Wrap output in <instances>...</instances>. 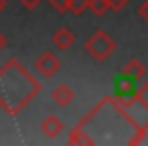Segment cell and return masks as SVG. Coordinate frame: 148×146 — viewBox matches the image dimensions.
Returning <instances> with one entry per match:
<instances>
[{
    "mask_svg": "<svg viewBox=\"0 0 148 146\" xmlns=\"http://www.w3.org/2000/svg\"><path fill=\"white\" fill-rule=\"evenodd\" d=\"M85 51L89 53L91 59L95 61H106L114 51H116V43L114 39L103 33V31H95L87 41H85Z\"/></svg>",
    "mask_w": 148,
    "mask_h": 146,
    "instance_id": "obj_1",
    "label": "cell"
},
{
    "mask_svg": "<svg viewBox=\"0 0 148 146\" xmlns=\"http://www.w3.org/2000/svg\"><path fill=\"white\" fill-rule=\"evenodd\" d=\"M136 81H138V79L132 77V75H128L126 71H122V73L116 77V81H114V93H116V97H118L120 104L130 106L132 101H138V99H136V95H138Z\"/></svg>",
    "mask_w": 148,
    "mask_h": 146,
    "instance_id": "obj_2",
    "label": "cell"
},
{
    "mask_svg": "<svg viewBox=\"0 0 148 146\" xmlns=\"http://www.w3.org/2000/svg\"><path fill=\"white\" fill-rule=\"evenodd\" d=\"M59 67H61V61H59L57 55L51 53V51L39 55L37 61H35V69H37V73L43 75V77H53V75L59 71Z\"/></svg>",
    "mask_w": 148,
    "mask_h": 146,
    "instance_id": "obj_3",
    "label": "cell"
},
{
    "mask_svg": "<svg viewBox=\"0 0 148 146\" xmlns=\"http://www.w3.org/2000/svg\"><path fill=\"white\" fill-rule=\"evenodd\" d=\"M73 41H75V35H73L69 29H57L55 35H53V45H55L59 51L69 49V47L73 45Z\"/></svg>",
    "mask_w": 148,
    "mask_h": 146,
    "instance_id": "obj_4",
    "label": "cell"
},
{
    "mask_svg": "<svg viewBox=\"0 0 148 146\" xmlns=\"http://www.w3.org/2000/svg\"><path fill=\"white\" fill-rule=\"evenodd\" d=\"M51 97H53V101H55L57 106H69V104L73 101V97H75V93H73V89H71L69 85H65V83H61L59 87H55V89H53V93H51Z\"/></svg>",
    "mask_w": 148,
    "mask_h": 146,
    "instance_id": "obj_5",
    "label": "cell"
},
{
    "mask_svg": "<svg viewBox=\"0 0 148 146\" xmlns=\"http://www.w3.org/2000/svg\"><path fill=\"white\" fill-rule=\"evenodd\" d=\"M41 130L45 132V136L55 138V136H59V134L63 132V122H61L57 116H47V118L43 120V124H41Z\"/></svg>",
    "mask_w": 148,
    "mask_h": 146,
    "instance_id": "obj_6",
    "label": "cell"
},
{
    "mask_svg": "<svg viewBox=\"0 0 148 146\" xmlns=\"http://www.w3.org/2000/svg\"><path fill=\"white\" fill-rule=\"evenodd\" d=\"M124 71L128 73V75H132V77H136V79H140L144 73H146V67L138 61V59H130L128 63H126V67H124Z\"/></svg>",
    "mask_w": 148,
    "mask_h": 146,
    "instance_id": "obj_7",
    "label": "cell"
},
{
    "mask_svg": "<svg viewBox=\"0 0 148 146\" xmlns=\"http://www.w3.org/2000/svg\"><path fill=\"white\" fill-rule=\"evenodd\" d=\"M89 8L95 14H106L110 10V0H89Z\"/></svg>",
    "mask_w": 148,
    "mask_h": 146,
    "instance_id": "obj_8",
    "label": "cell"
},
{
    "mask_svg": "<svg viewBox=\"0 0 148 146\" xmlns=\"http://www.w3.org/2000/svg\"><path fill=\"white\" fill-rule=\"evenodd\" d=\"M89 8V0H69V10L73 14H81Z\"/></svg>",
    "mask_w": 148,
    "mask_h": 146,
    "instance_id": "obj_9",
    "label": "cell"
},
{
    "mask_svg": "<svg viewBox=\"0 0 148 146\" xmlns=\"http://www.w3.org/2000/svg\"><path fill=\"white\" fill-rule=\"evenodd\" d=\"M136 99L142 104V108H144V110H148V81H146V83H144V85L138 89V95H136Z\"/></svg>",
    "mask_w": 148,
    "mask_h": 146,
    "instance_id": "obj_10",
    "label": "cell"
},
{
    "mask_svg": "<svg viewBox=\"0 0 148 146\" xmlns=\"http://www.w3.org/2000/svg\"><path fill=\"white\" fill-rule=\"evenodd\" d=\"M47 2H49L55 10H59V12L69 10V0H47Z\"/></svg>",
    "mask_w": 148,
    "mask_h": 146,
    "instance_id": "obj_11",
    "label": "cell"
},
{
    "mask_svg": "<svg viewBox=\"0 0 148 146\" xmlns=\"http://www.w3.org/2000/svg\"><path fill=\"white\" fill-rule=\"evenodd\" d=\"M128 6V0H110V10H122Z\"/></svg>",
    "mask_w": 148,
    "mask_h": 146,
    "instance_id": "obj_12",
    "label": "cell"
},
{
    "mask_svg": "<svg viewBox=\"0 0 148 146\" xmlns=\"http://www.w3.org/2000/svg\"><path fill=\"white\" fill-rule=\"evenodd\" d=\"M138 14H140V19H144L148 23V0H144V2L138 6Z\"/></svg>",
    "mask_w": 148,
    "mask_h": 146,
    "instance_id": "obj_13",
    "label": "cell"
},
{
    "mask_svg": "<svg viewBox=\"0 0 148 146\" xmlns=\"http://www.w3.org/2000/svg\"><path fill=\"white\" fill-rule=\"evenodd\" d=\"M39 2H41V0H21V4H23L27 10H35V8L39 6Z\"/></svg>",
    "mask_w": 148,
    "mask_h": 146,
    "instance_id": "obj_14",
    "label": "cell"
},
{
    "mask_svg": "<svg viewBox=\"0 0 148 146\" xmlns=\"http://www.w3.org/2000/svg\"><path fill=\"white\" fill-rule=\"evenodd\" d=\"M4 47H6V37H4L2 33H0V51H2Z\"/></svg>",
    "mask_w": 148,
    "mask_h": 146,
    "instance_id": "obj_15",
    "label": "cell"
},
{
    "mask_svg": "<svg viewBox=\"0 0 148 146\" xmlns=\"http://www.w3.org/2000/svg\"><path fill=\"white\" fill-rule=\"evenodd\" d=\"M6 8V0H0V12H2Z\"/></svg>",
    "mask_w": 148,
    "mask_h": 146,
    "instance_id": "obj_16",
    "label": "cell"
}]
</instances>
